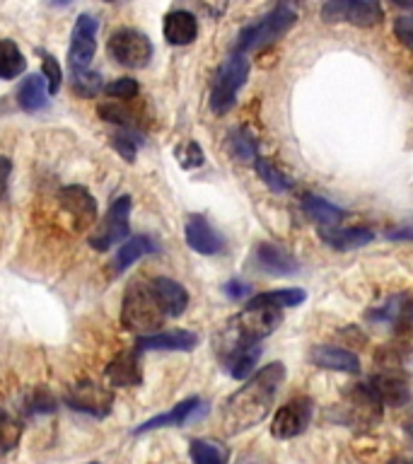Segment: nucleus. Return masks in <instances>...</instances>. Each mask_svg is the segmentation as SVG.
<instances>
[{"instance_id": "obj_1", "label": "nucleus", "mask_w": 413, "mask_h": 464, "mask_svg": "<svg viewBox=\"0 0 413 464\" xmlns=\"http://www.w3.org/2000/svg\"><path fill=\"white\" fill-rule=\"evenodd\" d=\"M285 380V365L283 362H271L261 368L245 387H239L223 406V426L230 435H237L242 430L259 426L266 419L271 406L275 401L278 387Z\"/></svg>"}, {"instance_id": "obj_2", "label": "nucleus", "mask_w": 413, "mask_h": 464, "mask_svg": "<svg viewBox=\"0 0 413 464\" xmlns=\"http://www.w3.org/2000/svg\"><path fill=\"white\" fill-rule=\"evenodd\" d=\"M167 319L165 310L159 307L158 297L152 293L150 283H130L121 304V324L129 332L150 336Z\"/></svg>"}, {"instance_id": "obj_3", "label": "nucleus", "mask_w": 413, "mask_h": 464, "mask_svg": "<svg viewBox=\"0 0 413 464\" xmlns=\"http://www.w3.org/2000/svg\"><path fill=\"white\" fill-rule=\"evenodd\" d=\"M297 22L295 7L290 5H275L271 13H266L261 20L246 24L237 34L235 42V53L245 56L246 51H259L268 44H274L275 39H281L293 24Z\"/></svg>"}, {"instance_id": "obj_4", "label": "nucleus", "mask_w": 413, "mask_h": 464, "mask_svg": "<svg viewBox=\"0 0 413 464\" xmlns=\"http://www.w3.org/2000/svg\"><path fill=\"white\" fill-rule=\"evenodd\" d=\"M379 370H377L372 380H370V390L375 392L377 399L384 406H406L411 399V390H408V377L401 365V355L394 348H387L377 355Z\"/></svg>"}, {"instance_id": "obj_5", "label": "nucleus", "mask_w": 413, "mask_h": 464, "mask_svg": "<svg viewBox=\"0 0 413 464\" xmlns=\"http://www.w3.org/2000/svg\"><path fill=\"white\" fill-rule=\"evenodd\" d=\"M249 78V61L239 53H232L220 68H217L213 87H210V109L216 114H225L235 107L237 92L245 87Z\"/></svg>"}, {"instance_id": "obj_6", "label": "nucleus", "mask_w": 413, "mask_h": 464, "mask_svg": "<svg viewBox=\"0 0 413 464\" xmlns=\"http://www.w3.org/2000/svg\"><path fill=\"white\" fill-rule=\"evenodd\" d=\"M109 56L123 68H145L152 58L150 39L138 29L123 27L109 36Z\"/></svg>"}, {"instance_id": "obj_7", "label": "nucleus", "mask_w": 413, "mask_h": 464, "mask_svg": "<svg viewBox=\"0 0 413 464\" xmlns=\"http://www.w3.org/2000/svg\"><path fill=\"white\" fill-rule=\"evenodd\" d=\"M326 22H348L355 27H375L384 20L379 3L375 0H329L322 7Z\"/></svg>"}, {"instance_id": "obj_8", "label": "nucleus", "mask_w": 413, "mask_h": 464, "mask_svg": "<svg viewBox=\"0 0 413 464\" xmlns=\"http://www.w3.org/2000/svg\"><path fill=\"white\" fill-rule=\"evenodd\" d=\"M129 216H130V196H119L111 206H109L107 216L100 223V227L92 232L90 246L97 252H107L109 246L129 237Z\"/></svg>"}, {"instance_id": "obj_9", "label": "nucleus", "mask_w": 413, "mask_h": 464, "mask_svg": "<svg viewBox=\"0 0 413 464\" xmlns=\"http://www.w3.org/2000/svg\"><path fill=\"white\" fill-rule=\"evenodd\" d=\"M312 413H314V406H312V399L297 397L290 399L288 404H283L274 416V423H271V435L278 438V440H290V438H297L300 433L307 430L312 420Z\"/></svg>"}, {"instance_id": "obj_10", "label": "nucleus", "mask_w": 413, "mask_h": 464, "mask_svg": "<svg viewBox=\"0 0 413 464\" xmlns=\"http://www.w3.org/2000/svg\"><path fill=\"white\" fill-rule=\"evenodd\" d=\"M65 401L75 411H85L90 416L104 419L111 411V406H114V394L94 382H78L68 390Z\"/></svg>"}, {"instance_id": "obj_11", "label": "nucleus", "mask_w": 413, "mask_h": 464, "mask_svg": "<svg viewBox=\"0 0 413 464\" xmlns=\"http://www.w3.org/2000/svg\"><path fill=\"white\" fill-rule=\"evenodd\" d=\"M94 51H97V20L92 14H80L72 29L71 51H68L72 71H90Z\"/></svg>"}, {"instance_id": "obj_12", "label": "nucleus", "mask_w": 413, "mask_h": 464, "mask_svg": "<svg viewBox=\"0 0 413 464\" xmlns=\"http://www.w3.org/2000/svg\"><path fill=\"white\" fill-rule=\"evenodd\" d=\"M368 322L387 324L391 332H411L413 329V295H394L379 307L368 312Z\"/></svg>"}, {"instance_id": "obj_13", "label": "nucleus", "mask_w": 413, "mask_h": 464, "mask_svg": "<svg viewBox=\"0 0 413 464\" xmlns=\"http://www.w3.org/2000/svg\"><path fill=\"white\" fill-rule=\"evenodd\" d=\"M58 203H61V208L72 218L75 230H85V227H90L94 216H97V201H94L92 194H90L85 187L61 188Z\"/></svg>"}, {"instance_id": "obj_14", "label": "nucleus", "mask_w": 413, "mask_h": 464, "mask_svg": "<svg viewBox=\"0 0 413 464\" xmlns=\"http://www.w3.org/2000/svg\"><path fill=\"white\" fill-rule=\"evenodd\" d=\"M346 406H348V420L351 423H365L372 426L382 416V401L377 399V394L370 390V384H355L353 390L346 394Z\"/></svg>"}, {"instance_id": "obj_15", "label": "nucleus", "mask_w": 413, "mask_h": 464, "mask_svg": "<svg viewBox=\"0 0 413 464\" xmlns=\"http://www.w3.org/2000/svg\"><path fill=\"white\" fill-rule=\"evenodd\" d=\"M254 264L259 266V271L268 276H293L300 271V261L290 252H285L283 246L271 245V242H261L254 249Z\"/></svg>"}, {"instance_id": "obj_16", "label": "nucleus", "mask_w": 413, "mask_h": 464, "mask_svg": "<svg viewBox=\"0 0 413 464\" xmlns=\"http://www.w3.org/2000/svg\"><path fill=\"white\" fill-rule=\"evenodd\" d=\"M107 380L111 387H138L143 382V368H140V351L126 348L107 365Z\"/></svg>"}, {"instance_id": "obj_17", "label": "nucleus", "mask_w": 413, "mask_h": 464, "mask_svg": "<svg viewBox=\"0 0 413 464\" xmlns=\"http://www.w3.org/2000/svg\"><path fill=\"white\" fill-rule=\"evenodd\" d=\"M187 245L198 254H220L225 246V239L216 232V227L206 220L203 216H188L187 218Z\"/></svg>"}, {"instance_id": "obj_18", "label": "nucleus", "mask_w": 413, "mask_h": 464, "mask_svg": "<svg viewBox=\"0 0 413 464\" xmlns=\"http://www.w3.org/2000/svg\"><path fill=\"white\" fill-rule=\"evenodd\" d=\"M206 411V404H203L198 397H191V399H184L181 404H177L172 411L167 413H159L155 419L145 420L143 426L136 428V433H148V430H155V428H167V426H184L188 420L198 419L201 413Z\"/></svg>"}, {"instance_id": "obj_19", "label": "nucleus", "mask_w": 413, "mask_h": 464, "mask_svg": "<svg viewBox=\"0 0 413 464\" xmlns=\"http://www.w3.org/2000/svg\"><path fill=\"white\" fill-rule=\"evenodd\" d=\"M198 343V336L187 329L158 332L150 336H140L136 343L138 351H191Z\"/></svg>"}, {"instance_id": "obj_20", "label": "nucleus", "mask_w": 413, "mask_h": 464, "mask_svg": "<svg viewBox=\"0 0 413 464\" xmlns=\"http://www.w3.org/2000/svg\"><path fill=\"white\" fill-rule=\"evenodd\" d=\"M150 288L167 317H179L181 312L187 310L188 293L181 283L172 281V278H152Z\"/></svg>"}, {"instance_id": "obj_21", "label": "nucleus", "mask_w": 413, "mask_h": 464, "mask_svg": "<svg viewBox=\"0 0 413 464\" xmlns=\"http://www.w3.org/2000/svg\"><path fill=\"white\" fill-rule=\"evenodd\" d=\"M162 32L172 46H187L198 36V22L188 10H172V13L165 14Z\"/></svg>"}, {"instance_id": "obj_22", "label": "nucleus", "mask_w": 413, "mask_h": 464, "mask_svg": "<svg viewBox=\"0 0 413 464\" xmlns=\"http://www.w3.org/2000/svg\"><path fill=\"white\" fill-rule=\"evenodd\" d=\"M310 361L317 368L336 370V372H358L360 370L358 355L339 346H314L310 353Z\"/></svg>"}, {"instance_id": "obj_23", "label": "nucleus", "mask_w": 413, "mask_h": 464, "mask_svg": "<svg viewBox=\"0 0 413 464\" xmlns=\"http://www.w3.org/2000/svg\"><path fill=\"white\" fill-rule=\"evenodd\" d=\"M158 249V245L152 242L148 235H136L130 237L126 245L114 254V261H111V276H121L129 266H133L138 259H143L145 254H152Z\"/></svg>"}, {"instance_id": "obj_24", "label": "nucleus", "mask_w": 413, "mask_h": 464, "mask_svg": "<svg viewBox=\"0 0 413 464\" xmlns=\"http://www.w3.org/2000/svg\"><path fill=\"white\" fill-rule=\"evenodd\" d=\"M303 210L307 213L310 220L322 225L324 230H329V227H333V225L339 227L341 220L346 218V210L339 208V206H333V203H329L326 198H322V196L317 194L303 196Z\"/></svg>"}, {"instance_id": "obj_25", "label": "nucleus", "mask_w": 413, "mask_h": 464, "mask_svg": "<svg viewBox=\"0 0 413 464\" xmlns=\"http://www.w3.org/2000/svg\"><path fill=\"white\" fill-rule=\"evenodd\" d=\"M17 104L24 111H42L49 104V85L42 72L39 75H29L22 80V85L17 87Z\"/></svg>"}, {"instance_id": "obj_26", "label": "nucleus", "mask_w": 413, "mask_h": 464, "mask_svg": "<svg viewBox=\"0 0 413 464\" xmlns=\"http://www.w3.org/2000/svg\"><path fill=\"white\" fill-rule=\"evenodd\" d=\"M322 239L336 252H348L355 246L370 245L375 239V232L368 227H346V230L336 227V230H322Z\"/></svg>"}, {"instance_id": "obj_27", "label": "nucleus", "mask_w": 413, "mask_h": 464, "mask_svg": "<svg viewBox=\"0 0 413 464\" xmlns=\"http://www.w3.org/2000/svg\"><path fill=\"white\" fill-rule=\"evenodd\" d=\"M303 288H283V290H268V293H259L249 300V304H264V307H275V310H283V307H295V304L304 303Z\"/></svg>"}, {"instance_id": "obj_28", "label": "nucleus", "mask_w": 413, "mask_h": 464, "mask_svg": "<svg viewBox=\"0 0 413 464\" xmlns=\"http://www.w3.org/2000/svg\"><path fill=\"white\" fill-rule=\"evenodd\" d=\"M27 68V61L10 39H0V80H14Z\"/></svg>"}, {"instance_id": "obj_29", "label": "nucleus", "mask_w": 413, "mask_h": 464, "mask_svg": "<svg viewBox=\"0 0 413 464\" xmlns=\"http://www.w3.org/2000/svg\"><path fill=\"white\" fill-rule=\"evenodd\" d=\"M254 169H256V174H259V179L264 181L271 191H275V194H283V191H290V188L295 187L288 174H283L281 169L271 165L268 160L264 158L254 160Z\"/></svg>"}, {"instance_id": "obj_30", "label": "nucleus", "mask_w": 413, "mask_h": 464, "mask_svg": "<svg viewBox=\"0 0 413 464\" xmlns=\"http://www.w3.org/2000/svg\"><path fill=\"white\" fill-rule=\"evenodd\" d=\"M100 116L104 121L116 123L121 130H136L138 133V119L123 102H104L100 104Z\"/></svg>"}, {"instance_id": "obj_31", "label": "nucleus", "mask_w": 413, "mask_h": 464, "mask_svg": "<svg viewBox=\"0 0 413 464\" xmlns=\"http://www.w3.org/2000/svg\"><path fill=\"white\" fill-rule=\"evenodd\" d=\"M230 150L232 155L242 162H249V160H256L259 155V143H256V138L249 133L246 129H235L230 133Z\"/></svg>"}, {"instance_id": "obj_32", "label": "nucleus", "mask_w": 413, "mask_h": 464, "mask_svg": "<svg viewBox=\"0 0 413 464\" xmlns=\"http://www.w3.org/2000/svg\"><path fill=\"white\" fill-rule=\"evenodd\" d=\"M191 459L194 464H227V452L217 442L191 440Z\"/></svg>"}, {"instance_id": "obj_33", "label": "nucleus", "mask_w": 413, "mask_h": 464, "mask_svg": "<svg viewBox=\"0 0 413 464\" xmlns=\"http://www.w3.org/2000/svg\"><path fill=\"white\" fill-rule=\"evenodd\" d=\"M22 435V423L13 419L10 413L0 409V455H5L10 450L17 448Z\"/></svg>"}, {"instance_id": "obj_34", "label": "nucleus", "mask_w": 413, "mask_h": 464, "mask_svg": "<svg viewBox=\"0 0 413 464\" xmlns=\"http://www.w3.org/2000/svg\"><path fill=\"white\" fill-rule=\"evenodd\" d=\"M104 94L111 102H130L138 94V82L133 78H119L104 87Z\"/></svg>"}, {"instance_id": "obj_35", "label": "nucleus", "mask_w": 413, "mask_h": 464, "mask_svg": "<svg viewBox=\"0 0 413 464\" xmlns=\"http://www.w3.org/2000/svg\"><path fill=\"white\" fill-rule=\"evenodd\" d=\"M114 148L123 155V160H129L133 162L136 160V152H138V145L143 143V136H138L136 130H121V133H116L114 136Z\"/></svg>"}, {"instance_id": "obj_36", "label": "nucleus", "mask_w": 413, "mask_h": 464, "mask_svg": "<svg viewBox=\"0 0 413 464\" xmlns=\"http://www.w3.org/2000/svg\"><path fill=\"white\" fill-rule=\"evenodd\" d=\"M101 87V78L90 71H72V90L82 97H92Z\"/></svg>"}, {"instance_id": "obj_37", "label": "nucleus", "mask_w": 413, "mask_h": 464, "mask_svg": "<svg viewBox=\"0 0 413 464\" xmlns=\"http://www.w3.org/2000/svg\"><path fill=\"white\" fill-rule=\"evenodd\" d=\"M43 71L42 75L46 78V85H49V94H56L58 87H61V65L56 63V58L49 56V53H42Z\"/></svg>"}, {"instance_id": "obj_38", "label": "nucleus", "mask_w": 413, "mask_h": 464, "mask_svg": "<svg viewBox=\"0 0 413 464\" xmlns=\"http://www.w3.org/2000/svg\"><path fill=\"white\" fill-rule=\"evenodd\" d=\"M177 158H179L184 169H194V167L203 165V150L198 148V143H194V140L184 145V148H179V150H177Z\"/></svg>"}, {"instance_id": "obj_39", "label": "nucleus", "mask_w": 413, "mask_h": 464, "mask_svg": "<svg viewBox=\"0 0 413 464\" xmlns=\"http://www.w3.org/2000/svg\"><path fill=\"white\" fill-rule=\"evenodd\" d=\"M394 34L404 46L413 49V14H401L394 20Z\"/></svg>"}, {"instance_id": "obj_40", "label": "nucleus", "mask_w": 413, "mask_h": 464, "mask_svg": "<svg viewBox=\"0 0 413 464\" xmlns=\"http://www.w3.org/2000/svg\"><path fill=\"white\" fill-rule=\"evenodd\" d=\"M53 409H56V401H53V397L43 387H39L34 392V397L29 399V411L32 413H49Z\"/></svg>"}, {"instance_id": "obj_41", "label": "nucleus", "mask_w": 413, "mask_h": 464, "mask_svg": "<svg viewBox=\"0 0 413 464\" xmlns=\"http://www.w3.org/2000/svg\"><path fill=\"white\" fill-rule=\"evenodd\" d=\"M223 290H225V295H227V297H232V300H239V297H245L252 288H249L245 281H239V278H232V281L225 283Z\"/></svg>"}, {"instance_id": "obj_42", "label": "nucleus", "mask_w": 413, "mask_h": 464, "mask_svg": "<svg viewBox=\"0 0 413 464\" xmlns=\"http://www.w3.org/2000/svg\"><path fill=\"white\" fill-rule=\"evenodd\" d=\"M10 172H13V162L0 155V198L7 191V181H10Z\"/></svg>"}, {"instance_id": "obj_43", "label": "nucleus", "mask_w": 413, "mask_h": 464, "mask_svg": "<svg viewBox=\"0 0 413 464\" xmlns=\"http://www.w3.org/2000/svg\"><path fill=\"white\" fill-rule=\"evenodd\" d=\"M389 239H413V223L401 225V227H394V230L387 232Z\"/></svg>"}, {"instance_id": "obj_44", "label": "nucleus", "mask_w": 413, "mask_h": 464, "mask_svg": "<svg viewBox=\"0 0 413 464\" xmlns=\"http://www.w3.org/2000/svg\"><path fill=\"white\" fill-rule=\"evenodd\" d=\"M387 464H413V459H406V457H397V459H391Z\"/></svg>"}, {"instance_id": "obj_45", "label": "nucleus", "mask_w": 413, "mask_h": 464, "mask_svg": "<svg viewBox=\"0 0 413 464\" xmlns=\"http://www.w3.org/2000/svg\"><path fill=\"white\" fill-rule=\"evenodd\" d=\"M406 430H408V435H411V440H413V416L408 419V426H406Z\"/></svg>"}, {"instance_id": "obj_46", "label": "nucleus", "mask_w": 413, "mask_h": 464, "mask_svg": "<svg viewBox=\"0 0 413 464\" xmlns=\"http://www.w3.org/2000/svg\"><path fill=\"white\" fill-rule=\"evenodd\" d=\"M87 464H100V462H87Z\"/></svg>"}]
</instances>
